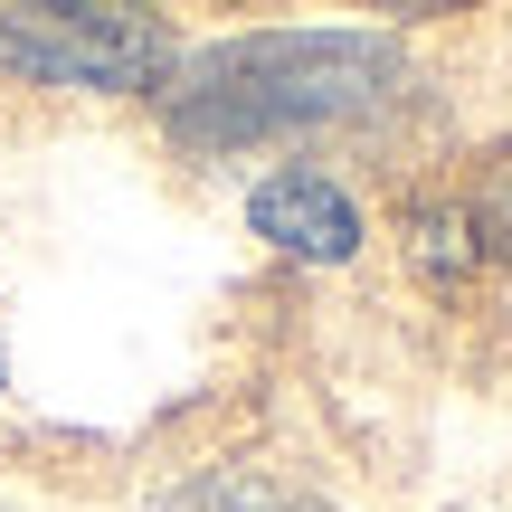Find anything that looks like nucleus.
Returning <instances> with one entry per match:
<instances>
[{
  "mask_svg": "<svg viewBox=\"0 0 512 512\" xmlns=\"http://www.w3.org/2000/svg\"><path fill=\"white\" fill-rule=\"evenodd\" d=\"M408 57L380 29H256L228 48L190 57L162 86V124L190 152H247V143H294L323 124H361L399 95Z\"/></svg>",
  "mask_w": 512,
  "mask_h": 512,
  "instance_id": "1",
  "label": "nucleus"
},
{
  "mask_svg": "<svg viewBox=\"0 0 512 512\" xmlns=\"http://www.w3.org/2000/svg\"><path fill=\"white\" fill-rule=\"evenodd\" d=\"M0 67L29 86L76 95H143L171 76V29L114 0H19L0 10Z\"/></svg>",
  "mask_w": 512,
  "mask_h": 512,
  "instance_id": "2",
  "label": "nucleus"
},
{
  "mask_svg": "<svg viewBox=\"0 0 512 512\" xmlns=\"http://www.w3.org/2000/svg\"><path fill=\"white\" fill-rule=\"evenodd\" d=\"M171 512H323V503L285 494V484H266V475H200Z\"/></svg>",
  "mask_w": 512,
  "mask_h": 512,
  "instance_id": "5",
  "label": "nucleus"
},
{
  "mask_svg": "<svg viewBox=\"0 0 512 512\" xmlns=\"http://www.w3.org/2000/svg\"><path fill=\"white\" fill-rule=\"evenodd\" d=\"M247 228L266 247H285L294 266H342V256H361V209H351V190L323 181V171H304V162L266 171V181L247 190Z\"/></svg>",
  "mask_w": 512,
  "mask_h": 512,
  "instance_id": "3",
  "label": "nucleus"
},
{
  "mask_svg": "<svg viewBox=\"0 0 512 512\" xmlns=\"http://www.w3.org/2000/svg\"><path fill=\"white\" fill-rule=\"evenodd\" d=\"M456 219H465V247H475V256H503V266H512V143L475 162V190H465Z\"/></svg>",
  "mask_w": 512,
  "mask_h": 512,
  "instance_id": "4",
  "label": "nucleus"
}]
</instances>
